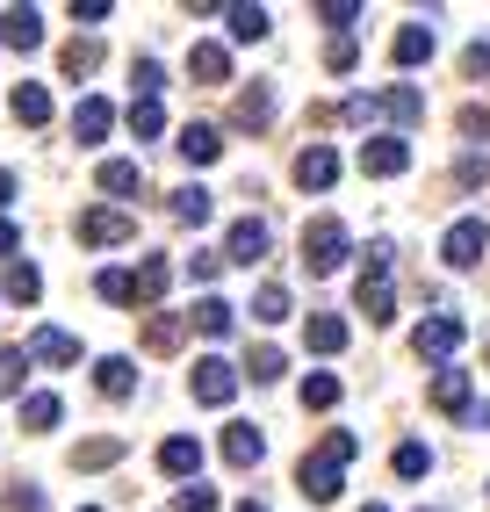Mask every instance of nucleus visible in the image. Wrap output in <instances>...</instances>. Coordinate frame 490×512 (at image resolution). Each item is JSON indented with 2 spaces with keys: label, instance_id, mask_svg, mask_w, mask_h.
I'll return each mask as SVG.
<instances>
[{
  "label": "nucleus",
  "instance_id": "nucleus-41",
  "mask_svg": "<svg viewBox=\"0 0 490 512\" xmlns=\"http://www.w3.org/2000/svg\"><path fill=\"white\" fill-rule=\"evenodd\" d=\"M173 512H224V498L209 484H181V491H173Z\"/></svg>",
  "mask_w": 490,
  "mask_h": 512
},
{
  "label": "nucleus",
  "instance_id": "nucleus-32",
  "mask_svg": "<svg viewBox=\"0 0 490 512\" xmlns=\"http://www.w3.org/2000/svg\"><path fill=\"white\" fill-rule=\"evenodd\" d=\"M166 210H173V224H209V188H202V181L173 188V202H166Z\"/></svg>",
  "mask_w": 490,
  "mask_h": 512
},
{
  "label": "nucleus",
  "instance_id": "nucleus-48",
  "mask_svg": "<svg viewBox=\"0 0 490 512\" xmlns=\"http://www.w3.org/2000/svg\"><path fill=\"white\" fill-rule=\"evenodd\" d=\"M462 138H476V145L490 138V109H476V101H469V109H462Z\"/></svg>",
  "mask_w": 490,
  "mask_h": 512
},
{
  "label": "nucleus",
  "instance_id": "nucleus-15",
  "mask_svg": "<svg viewBox=\"0 0 490 512\" xmlns=\"http://www.w3.org/2000/svg\"><path fill=\"white\" fill-rule=\"evenodd\" d=\"M166 282H173V260H166V253H145V260H137V311H159Z\"/></svg>",
  "mask_w": 490,
  "mask_h": 512
},
{
  "label": "nucleus",
  "instance_id": "nucleus-3",
  "mask_svg": "<svg viewBox=\"0 0 490 512\" xmlns=\"http://www.w3.org/2000/svg\"><path fill=\"white\" fill-rule=\"evenodd\" d=\"M188 390H195V404H231L238 397V368L224 354H202L195 375H188Z\"/></svg>",
  "mask_w": 490,
  "mask_h": 512
},
{
  "label": "nucleus",
  "instance_id": "nucleus-55",
  "mask_svg": "<svg viewBox=\"0 0 490 512\" xmlns=\"http://www.w3.org/2000/svg\"><path fill=\"white\" fill-rule=\"evenodd\" d=\"M8 202H15V174L0 166V210H8Z\"/></svg>",
  "mask_w": 490,
  "mask_h": 512
},
{
  "label": "nucleus",
  "instance_id": "nucleus-19",
  "mask_svg": "<svg viewBox=\"0 0 490 512\" xmlns=\"http://www.w3.org/2000/svg\"><path fill=\"white\" fill-rule=\"evenodd\" d=\"M8 109H15V123H22V130H44V123H51V94H44L37 80H22V87L8 94Z\"/></svg>",
  "mask_w": 490,
  "mask_h": 512
},
{
  "label": "nucleus",
  "instance_id": "nucleus-30",
  "mask_svg": "<svg viewBox=\"0 0 490 512\" xmlns=\"http://www.w3.org/2000/svg\"><path fill=\"white\" fill-rule=\"evenodd\" d=\"M303 339H310V354H346V318L318 311V318L303 325Z\"/></svg>",
  "mask_w": 490,
  "mask_h": 512
},
{
  "label": "nucleus",
  "instance_id": "nucleus-34",
  "mask_svg": "<svg viewBox=\"0 0 490 512\" xmlns=\"http://www.w3.org/2000/svg\"><path fill=\"white\" fill-rule=\"evenodd\" d=\"M188 318H195V325H202L209 339H224V332L238 325V311H231V303H224V296H202V303H195V311H188Z\"/></svg>",
  "mask_w": 490,
  "mask_h": 512
},
{
  "label": "nucleus",
  "instance_id": "nucleus-52",
  "mask_svg": "<svg viewBox=\"0 0 490 512\" xmlns=\"http://www.w3.org/2000/svg\"><path fill=\"white\" fill-rule=\"evenodd\" d=\"M73 22H80V29H94V22H109V0H87V8L73 0Z\"/></svg>",
  "mask_w": 490,
  "mask_h": 512
},
{
  "label": "nucleus",
  "instance_id": "nucleus-31",
  "mask_svg": "<svg viewBox=\"0 0 490 512\" xmlns=\"http://www.w3.org/2000/svg\"><path fill=\"white\" fill-rule=\"evenodd\" d=\"M58 419H65V404H58L51 390H29V397H22V426H29V433H51Z\"/></svg>",
  "mask_w": 490,
  "mask_h": 512
},
{
  "label": "nucleus",
  "instance_id": "nucleus-6",
  "mask_svg": "<svg viewBox=\"0 0 490 512\" xmlns=\"http://www.w3.org/2000/svg\"><path fill=\"white\" fill-rule=\"evenodd\" d=\"M137 217L130 210H80V246H130Z\"/></svg>",
  "mask_w": 490,
  "mask_h": 512
},
{
  "label": "nucleus",
  "instance_id": "nucleus-11",
  "mask_svg": "<svg viewBox=\"0 0 490 512\" xmlns=\"http://www.w3.org/2000/svg\"><path fill=\"white\" fill-rule=\"evenodd\" d=\"M224 260H238V267L267 260V224H260V217H238V224H231V238H224Z\"/></svg>",
  "mask_w": 490,
  "mask_h": 512
},
{
  "label": "nucleus",
  "instance_id": "nucleus-54",
  "mask_svg": "<svg viewBox=\"0 0 490 512\" xmlns=\"http://www.w3.org/2000/svg\"><path fill=\"white\" fill-rule=\"evenodd\" d=\"M15 246H22V231H15V224H8V217H0V260H8V253H15Z\"/></svg>",
  "mask_w": 490,
  "mask_h": 512
},
{
  "label": "nucleus",
  "instance_id": "nucleus-40",
  "mask_svg": "<svg viewBox=\"0 0 490 512\" xmlns=\"http://www.w3.org/2000/svg\"><path fill=\"white\" fill-rule=\"evenodd\" d=\"M166 130V109L159 101H130V138H159Z\"/></svg>",
  "mask_w": 490,
  "mask_h": 512
},
{
  "label": "nucleus",
  "instance_id": "nucleus-58",
  "mask_svg": "<svg viewBox=\"0 0 490 512\" xmlns=\"http://www.w3.org/2000/svg\"><path fill=\"white\" fill-rule=\"evenodd\" d=\"M80 512H101V505H80Z\"/></svg>",
  "mask_w": 490,
  "mask_h": 512
},
{
  "label": "nucleus",
  "instance_id": "nucleus-21",
  "mask_svg": "<svg viewBox=\"0 0 490 512\" xmlns=\"http://www.w3.org/2000/svg\"><path fill=\"white\" fill-rule=\"evenodd\" d=\"M159 469H166V476H195V469H202V440H195V433L159 440Z\"/></svg>",
  "mask_w": 490,
  "mask_h": 512
},
{
  "label": "nucleus",
  "instance_id": "nucleus-45",
  "mask_svg": "<svg viewBox=\"0 0 490 512\" xmlns=\"http://www.w3.org/2000/svg\"><path fill=\"white\" fill-rule=\"evenodd\" d=\"M318 22H332V29H339V37H346V29H354V22H361V8H354V0H325V8H318Z\"/></svg>",
  "mask_w": 490,
  "mask_h": 512
},
{
  "label": "nucleus",
  "instance_id": "nucleus-46",
  "mask_svg": "<svg viewBox=\"0 0 490 512\" xmlns=\"http://www.w3.org/2000/svg\"><path fill=\"white\" fill-rule=\"evenodd\" d=\"M339 116H346V123H375V116H382V94H354V101H339Z\"/></svg>",
  "mask_w": 490,
  "mask_h": 512
},
{
  "label": "nucleus",
  "instance_id": "nucleus-39",
  "mask_svg": "<svg viewBox=\"0 0 490 512\" xmlns=\"http://www.w3.org/2000/svg\"><path fill=\"white\" fill-rule=\"evenodd\" d=\"M253 318H260V325H282V318H289V289H282V282H267V289L253 296Z\"/></svg>",
  "mask_w": 490,
  "mask_h": 512
},
{
  "label": "nucleus",
  "instance_id": "nucleus-49",
  "mask_svg": "<svg viewBox=\"0 0 490 512\" xmlns=\"http://www.w3.org/2000/svg\"><path fill=\"white\" fill-rule=\"evenodd\" d=\"M462 73H469V80H490V44H469V51H462Z\"/></svg>",
  "mask_w": 490,
  "mask_h": 512
},
{
  "label": "nucleus",
  "instance_id": "nucleus-22",
  "mask_svg": "<svg viewBox=\"0 0 490 512\" xmlns=\"http://www.w3.org/2000/svg\"><path fill=\"white\" fill-rule=\"evenodd\" d=\"M433 404H440V412H454V419H462L469 404H476V397H469V368H440V375H433Z\"/></svg>",
  "mask_w": 490,
  "mask_h": 512
},
{
  "label": "nucleus",
  "instance_id": "nucleus-12",
  "mask_svg": "<svg viewBox=\"0 0 490 512\" xmlns=\"http://www.w3.org/2000/svg\"><path fill=\"white\" fill-rule=\"evenodd\" d=\"M188 311H152L145 318V354H173V347H181V339H188Z\"/></svg>",
  "mask_w": 490,
  "mask_h": 512
},
{
  "label": "nucleus",
  "instance_id": "nucleus-16",
  "mask_svg": "<svg viewBox=\"0 0 490 512\" xmlns=\"http://www.w3.org/2000/svg\"><path fill=\"white\" fill-rule=\"evenodd\" d=\"M109 130H116V109H109L101 94H87L80 109H73V138H80V145H101Z\"/></svg>",
  "mask_w": 490,
  "mask_h": 512
},
{
  "label": "nucleus",
  "instance_id": "nucleus-5",
  "mask_svg": "<svg viewBox=\"0 0 490 512\" xmlns=\"http://www.w3.org/2000/svg\"><path fill=\"white\" fill-rule=\"evenodd\" d=\"M339 469H346V462H339V455H325V448H318V455H303L296 491H303L310 505H332V498H339Z\"/></svg>",
  "mask_w": 490,
  "mask_h": 512
},
{
  "label": "nucleus",
  "instance_id": "nucleus-33",
  "mask_svg": "<svg viewBox=\"0 0 490 512\" xmlns=\"http://www.w3.org/2000/svg\"><path fill=\"white\" fill-rule=\"evenodd\" d=\"M303 412H332V404H339V375L332 368H318V375H303Z\"/></svg>",
  "mask_w": 490,
  "mask_h": 512
},
{
  "label": "nucleus",
  "instance_id": "nucleus-29",
  "mask_svg": "<svg viewBox=\"0 0 490 512\" xmlns=\"http://www.w3.org/2000/svg\"><path fill=\"white\" fill-rule=\"evenodd\" d=\"M109 462H123V433H94L73 448V469H109Z\"/></svg>",
  "mask_w": 490,
  "mask_h": 512
},
{
  "label": "nucleus",
  "instance_id": "nucleus-50",
  "mask_svg": "<svg viewBox=\"0 0 490 512\" xmlns=\"http://www.w3.org/2000/svg\"><path fill=\"white\" fill-rule=\"evenodd\" d=\"M8 512H44V491H37V484H15V491H8Z\"/></svg>",
  "mask_w": 490,
  "mask_h": 512
},
{
  "label": "nucleus",
  "instance_id": "nucleus-25",
  "mask_svg": "<svg viewBox=\"0 0 490 512\" xmlns=\"http://www.w3.org/2000/svg\"><path fill=\"white\" fill-rule=\"evenodd\" d=\"M188 73H195L202 87H224V80H231V51H224V44H195V51H188Z\"/></svg>",
  "mask_w": 490,
  "mask_h": 512
},
{
  "label": "nucleus",
  "instance_id": "nucleus-27",
  "mask_svg": "<svg viewBox=\"0 0 490 512\" xmlns=\"http://www.w3.org/2000/svg\"><path fill=\"white\" fill-rule=\"evenodd\" d=\"M382 116H390L397 130H411L418 116H426V94H418V87L404 80V87H390V94H382Z\"/></svg>",
  "mask_w": 490,
  "mask_h": 512
},
{
  "label": "nucleus",
  "instance_id": "nucleus-23",
  "mask_svg": "<svg viewBox=\"0 0 490 512\" xmlns=\"http://www.w3.org/2000/svg\"><path fill=\"white\" fill-rule=\"evenodd\" d=\"M0 296H8V303H37L44 296V275L29 260H8V267H0Z\"/></svg>",
  "mask_w": 490,
  "mask_h": 512
},
{
  "label": "nucleus",
  "instance_id": "nucleus-35",
  "mask_svg": "<svg viewBox=\"0 0 490 512\" xmlns=\"http://www.w3.org/2000/svg\"><path fill=\"white\" fill-rule=\"evenodd\" d=\"M390 469L404 476V484H418V476L433 469V448H426V440H397V455H390Z\"/></svg>",
  "mask_w": 490,
  "mask_h": 512
},
{
  "label": "nucleus",
  "instance_id": "nucleus-51",
  "mask_svg": "<svg viewBox=\"0 0 490 512\" xmlns=\"http://www.w3.org/2000/svg\"><path fill=\"white\" fill-rule=\"evenodd\" d=\"M217 267H224V253H195L188 275H195V282H217Z\"/></svg>",
  "mask_w": 490,
  "mask_h": 512
},
{
  "label": "nucleus",
  "instance_id": "nucleus-4",
  "mask_svg": "<svg viewBox=\"0 0 490 512\" xmlns=\"http://www.w3.org/2000/svg\"><path fill=\"white\" fill-rule=\"evenodd\" d=\"M483 246H490V224H483V217H462V224H447L440 260H447V267H476V260H483Z\"/></svg>",
  "mask_w": 490,
  "mask_h": 512
},
{
  "label": "nucleus",
  "instance_id": "nucleus-7",
  "mask_svg": "<svg viewBox=\"0 0 490 512\" xmlns=\"http://www.w3.org/2000/svg\"><path fill=\"white\" fill-rule=\"evenodd\" d=\"M22 347H29V361H44V368H80V339L58 332V325H37Z\"/></svg>",
  "mask_w": 490,
  "mask_h": 512
},
{
  "label": "nucleus",
  "instance_id": "nucleus-17",
  "mask_svg": "<svg viewBox=\"0 0 490 512\" xmlns=\"http://www.w3.org/2000/svg\"><path fill=\"white\" fill-rule=\"evenodd\" d=\"M354 303L368 311V325H390V318H397V289H390V275H361Z\"/></svg>",
  "mask_w": 490,
  "mask_h": 512
},
{
  "label": "nucleus",
  "instance_id": "nucleus-18",
  "mask_svg": "<svg viewBox=\"0 0 490 512\" xmlns=\"http://www.w3.org/2000/svg\"><path fill=\"white\" fill-rule=\"evenodd\" d=\"M94 390H101V397H130V390H137V361H130V354H101V361H94Z\"/></svg>",
  "mask_w": 490,
  "mask_h": 512
},
{
  "label": "nucleus",
  "instance_id": "nucleus-53",
  "mask_svg": "<svg viewBox=\"0 0 490 512\" xmlns=\"http://www.w3.org/2000/svg\"><path fill=\"white\" fill-rule=\"evenodd\" d=\"M462 426H476V433H490V404H469V412H462Z\"/></svg>",
  "mask_w": 490,
  "mask_h": 512
},
{
  "label": "nucleus",
  "instance_id": "nucleus-36",
  "mask_svg": "<svg viewBox=\"0 0 490 512\" xmlns=\"http://www.w3.org/2000/svg\"><path fill=\"white\" fill-rule=\"evenodd\" d=\"M58 65H65V80H87L94 65H101V44H94V37H73V44H65V58H58Z\"/></svg>",
  "mask_w": 490,
  "mask_h": 512
},
{
  "label": "nucleus",
  "instance_id": "nucleus-26",
  "mask_svg": "<svg viewBox=\"0 0 490 512\" xmlns=\"http://www.w3.org/2000/svg\"><path fill=\"white\" fill-rule=\"evenodd\" d=\"M390 58H397V65H426V58H433V29H426V22H404L397 37H390Z\"/></svg>",
  "mask_w": 490,
  "mask_h": 512
},
{
  "label": "nucleus",
  "instance_id": "nucleus-2",
  "mask_svg": "<svg viewBox=\"0 0 490 512\" xmlns=\"http://www.w3.org/2000/svg\"><path fill=\"white\" fill-rule=\"evenodd\" d=\"M411 354H418V361H447V368H454V354H462V318H454V311H433L426 325L411 332Z\"/></svg>",
  "mask_w": 490,
  "mask_h": 512
},
{
  "label": "nucleus",
  "instance_id": "nucleus-44",
  "mask_svg": "<svg viewBox=\"0 0 490 512\" xmlns=\"http://www.w3.org/2000/svg\"><path fill=\"white\" fill-rule=\"evenodd\" d=\"M289 361L274 354V347H253V361H245V375H253V383H274V375H282Z\"/></svg>",
  "mask_w": 490,
  "mask_h": 512
},
{
  "label": "nucleus",
  "instance_id": "nucleus-43",
  "mask_svg": "<svg viewBox=\"0 0 490 512\" xmlns=\"http://www.w3.org/2000/svg\"><path fill=\"white\" fill-rule=\"evenodd\" d=\"M325 65H332V73H354V65H361V44H354V37H332V44H325Z\"/></svg>",
  "mask_w": 490,
  "mask_h": 512
},
{
  "label": "nucleus",
  "instance_id": "nucleus-13",
  "mask_svg": "<svg viewBox=\"0 0 490 512\" xmlns=\"http://www.w3.org/2000/svg\"><path fill=\"white\" fill-rule=\"evenodd\" d=\"M0 44H8V51H37L44 44V15L37 8H8V15H0Z\"/></svg>",
  "mask_w": 490,
  "mask_h": 512
},
{
  "label": "nucleus",
  "instance_id": "nucleus-24",
  "mask_svg": "<svg viewBox=\"0 0 490 512\" xmlns=\"http://www.w3.org/2000/svg\"><path fill=\"white\" fill-rule=\"evenodd\" d=\"M267 8H253V0H238V8H224V29H231V44H260L267 37Z\"/></svg>",
  "mask_w": 490,
  "mask_h": 512
},
{
  "label": "nucleus",
  "instance_id": "nucleus-47",
  "mask_svg": "<svg viewBox=\"0 0 490 512\" xmlns=\"http://www.w3.org/2000/svg\"><path fill=\"white\" fill-rule=\"evenodd\" d=\"M325 455H339V462H354V455H361V433H346V426H332V433H325Z\"/></svg>",
  "mask_w": 490,
  "mask_h": 512
},
{
  "label": "nucleus",
  "instance_id": "nucleus-10",
  "mask_svg": "<svg viewBox=\"0 0 490 512\" xmlns=\"http://www.w3.org/2000/svg\"><path fill=\"white\" fill-rule=\"evenodd\" d=\"M173 152H181L188 166H217V159H224V130H217V123H188L181 138H173Z\"/></svg>",
  "mask_w": 490,
  "mask_h": 512
},
{
  "label": "nucleus",
  "instance_id": "nucleus-56",
  "mask_svg": "<svg viewBox=\"0 0 490 512\" xmlns=\"http://www.w3.org/2000/svg\"><path fill=\"white\" fill-rule=\"evenodd\" d=\"M231 512H267V505H260V498H245V505H231Z\"/></svg>",
  "mask_w": 490,
  "mask_h": 512
},
{
  "label": "nucleus",
  "instance_id": "nucleus-57",
  "mask_svg": "<svg viewBox=\"0 0 490 512\" xmlns=\"http://www.w3.org/2000/svg\"><path fill=\"white\" fill-rule=\"evenodd\" d=\"M361 512H390V505H361Z\"/></svg>",
  "mask_w": 490,
  "mask_h": 512
},
{
  "label": "nucleus",
  "instance_id": "nucleus-37",
  "mask_svg": "<svg viewBox=\"0 0 490 512\" xmlns=\"http://www.w3.org/2000/svg\"><path fill=\"white\" fill-rule=\"evenodd\" d=\"M22 375H29V347H0V397H22Z\"/></svg>",
  "mask_w": 490,
  "mask_h": 512
},
{
  "label": "nucleus",
  "instance_id": "nucleus-20",
  "mask_svg": "<svg viewBox=\"0 0 490 512\" xmlns=\"http://www.w3.org/2000/svg\"><path fill=\"white\" fill-rule=\"evenodd\" d=\"M260 455H267V433L260 426H224V462L231 469H253Z\"/></svg>",
  "mask_w": 490,
  "mask_h": 512
},
{
  "label": "nucleus",
  "instance_id": "nucleus-8",
  "mask_svg": "<svg viewBox=\"0 0 490 512\" xmlns=\"http://www.w3.org/2000/svg\"><path fill=\"white\" fill-rule=\"evenodd\" d=\"M404 166H411V145L397 138V130H390V138H368V145H361V174H375V181H397Z\"/></svg>",
  "mask_w": 490,
  "mask_h": 512
},
{
  "label": "nucleus",
  "instance_id": "nucleus-28",
  "mask_svg": "<svg viewBox=\"0 0 490 512\" xmlns=\"http://www.w3.org/2000/svg\"><path fill=\"white\" fill-rule=\"evenodd\" d=\"M231 116H238V130H267V116H274V87L253 80V87L238 94V109H231Z\"/></svg>",
  "mask_w": 490,
  "mask_h": 512
},
{
  "label": "nucleus",
  "instance_id": "nucleus-38",
  "mask_svg": "<svg viewBox=\"0 0 490 512\" xmlns=\"http://www.w3.org/2000/svg\"><path fill=\"white\" fill-rule=\"evenodd\" d=\"M94 289L109 296V303H137V275H130V267H101V275H94Z\"/></svg>",
  "mask_w": 490,
  "mask_h": 512
},
{
  "label": "nucleus",
  "instance_id": "nucleus-1",
  "mask_svg": "<svg viewBox=\"0 0 490 512\" xmlns=\"http://www.w3.org/2000/svg\"><path fill=\"white\" fill-rule=\"evenodd\" d=\"M346 253H354V238H346L339 217H310L303 224V267H310V275H332Z\"/></svg>",
  "mask_w": 490,
  "mask_h": 512
},
{
  "label": "nucleus",
  "instance_id": "nucleus-14",
  "mask_svg": "<svg viewBox=\"0 0 490 512\" xmlns=\"http://www.w3.org/2000/svg\"><path fill=\"white\" fill-rule=\"evenodd\" d=\"M94 188L101 195H145V166H137V159H101V174H94Z\"/></svg>",
  "mask_w": 490,
  "mask_h": 512
},
{
  "label": "nucleus",
  "instance_id": "nucleus-42",
  "mask_svg": "<svg viewBox=\"0 0 490 512\" xmlns=\"http://www.w3.org/2000/svg\"><path fill=\"white\" fill-rule=\"evenodd\" d=\"M130 80H137V101H159V87H166V65H159V58H137V65H130Z\"/></svg>",
  "mask_w": 490,
  "mask_h": 512
},
{
  "label": "nucleus",
  "instance_id": "nucleus-9",
  "mask_svg": "<svg viewBox=\"0 0 490 512\" xmlns=\"http://www.w3.org/2000/svg\"><path fill=\"white\" fill-rule=\"evenodd\" d=\"M332 181H339V152H332V145H303V152H296V188L325 195Z\"/></svg>",
  "mask_w": 490,
  "mask_h": 512
}]
</instances>
